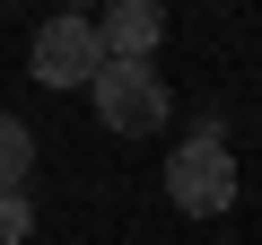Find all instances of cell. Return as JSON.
<instances>
[{
    "mask_svg": "<svg viewBox=\"0 0 262 245\" xmlns=\"http://www.w3.org/2000/svg\"><path fill=\"white\" fill-rule=\"evenodd\" d=\"M166 201H175L184 219H219V210H236V149H227L219 122L166 149Z\"/></svg>",
    "mask_w": 262,
    "mask_h": 245,
    "instance_id": "6da1fadb",
    "label": "cell"
},
{
    "mask_svg": "<svg viewBox=\"0 0 262 245\" xmlns=\"http://www.w3.org/2000/svg\"><path fill=\"white\" fill-rule=\"evenodd\" d=\"M88 105H96V122H105L114 140H158V132H166V114H175L158 62H105L96 88H88Z\"/></svg>",
    "mask_w": 262,
    "mask_h": 245,
    "instance_id": "7a4b0ae2",
    "label": "cell"
},
{
    "mask_svg": "<svg viewBox=\"0 0 262 245\" xmlns=\"http://www.w3.org/2000/svg\"><path fill=\"white\" fill-rule=\"evenodd\" d=\"M27 70L44 79V88H96V70H105V44H96V18H44L35 27V44H27Z\"/></svg>",
    "mask_w": 262,
    "mask_h": 245,
    "instance_id": "3957f363",
    "label": "cell"
},
{
    "mask_svg": "<svg viewBox=\"0 0 262 245\" xmlns=\"http://www.w3.org/2000/svg\"><path fill=\"white\" fill-rule=\"evenodd\" d=\"M96 44H105V62H158L166 9H158V0H114V9L96 18Z\"/></svg>",
    "mask_w": 262,
    "mask_h": 245,
    "instance_id": "277c9868",
    "label": "cell"
},
{
    "mask_svg": "<svg viewBox=\"0 0 262 245\" xmlns=\"http://www.w3.org/2000/svg\"><path fill=\"white\" fill-rule=\"evenodd\" d=\"M27 167H35V132L18 114H0V193H27Z\"/></svg>",
    "mask_w": 262,
    "mask_h": 245,
    "instance_id": "5b68a950",
    "label": "cell"
},
{
    "mask_svg": "<svg viewBox=\"0 0 262 245\" xmlns=\"http://www.w3.org/2000/svg\"><path fill=\"white\" fill-rule=\"evenodd\" d=\"M35 236V210H27V193H0V245H27Z\"/></svg>",
    "mask_w": 262,
    "mask_h": 245,
    "instance_id": "8992f818",
    "label": "cell"
}]
</instances>
